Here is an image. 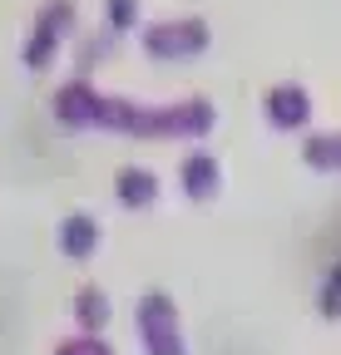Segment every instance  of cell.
Masks as SVG:
<instances>
[{
    "instance_id": "11",
    "label": "cell",
    "mask_w": 341,
    "mask_h": 355,
    "mask_svg": "<svg viewBox=\"0 0 341 355\" xmlns=\"http://www.w3.org/2000/svg\"><path fill=\"white\" fill-rule=\"evenodd\" d=\"M302 153H307L312 168H341V133H331V139H312Z\"/></svg>"
},
{
    "instance_id": "12",
    "label": "cell",
    "mask_w": 341,
    "mask_h": 355,
    "mask_svg": "<svg viewBox=\"0 0 341 355\" xmlns=\"http://www.w3.org/2000/svg\"><path fill=\"white\" fill-rule=\"evenodd\" d=\"M55 355H109V345L99 340V336H74L69 345H60Z\"/></svg>"
},
{
    "instance_id": "3",
    "label": "cell",
    "mask_w": 341,
    "mask_h": 355,
    "mask_svg": "<svg viewBox=\"0 0 341 355\" xmlns=\"http://www.w3.org/2000/svg\"><path fill=\"white\" fill-rule=\"evenodd\" d=\"M208 44V25L203 20H174V25H158L144 35V50L153 60H188Z\"/></svg>"
},
{
    "instance_id": "10",
    "label": "cell",
    "mask_w": 341,
    "mask_h": 355,
    "mask_svg": "<svg viewBox=\"0 0 341 355\" xmlns=\"http://www.w3.org/2000/svg\"><path fill=\"white\" fill-rule=\"evenodd\" d=\"M74 306H79V321H84V331H90V336H99V326H104V311H109V306H104V296H99L94 286H84Z\"/></svg>"
},
{
    "instance_id": "1",
    "label": "cell",
    "mask_w": 341,
    "mask_h": 355,
    "mask_svg": "<svg viewBox=\"0 0 341 355\" xmlns=\"http://www.w3.org/2000/svg\"><path fill=\"white\" fill-rule=\"evenodd\" d=\"M208 128H213V104L188 99L174 109H139L129 133L134 139H203Z\"/></svg>"
},
{
    "instance_id": "13",
    "label": "cell",
    "mask_w": 341,
    "mask_h": 355,
    "mask_svg": "<svg viewBox=\"0 0 341 355\" xmlns=\"http://www.w3.org/2000/svg\"><path fill=\"white\" fill-rule=\"evenodd\" d=\"M134 15H139V0H109V25L114 30H129Z\"/></svg>"
},
{
    "instance_id": "14",
    "label": "cell",
    "mask_w": 341,
    "mask_h": 355,
    "mask_svg": "<svg viewBox=\"0 0 341 355\" xmlns=\"http://www.w3.org/2000/svg\"><path fill=\"white\" fill-rule=\"evenodd\" d=\"M322 311H326V316H341V266L331 272V282L322 291Z\"/></svg>"
},
{
    "instance_id": "2",
    "label": "cell",
    "mask_w": 341,
    "mask_h": 355,
    "mask_svg": "<svg viewBox=\"0 0 341 355\" xmlns=\"http://www.w3.org/2000/svg\"><path fill=\"white\" fill-rule=\"evenodd\" d=\"M139 331H144V350L149 355H183V336H178V311L163 291H149L139 301Z\"/></svg>"
},
{
    "instance_id": "5",
    "label": "cell",
    "mask_w": 341,
    "mask_h": 355,
    "mask_svg": "<svg viewBox=\"0 0 341 355\" xmlns=\"http://www.w3.org/2000/svg\"><path fill=\"white\" fill-rule=\"evenodd\" d=\"M99 109H104V99L94 94V89H84V84L60 89V104H55L60 123H74V128H84V123H99Z\"/></svg>"
},
{
    "instance_id": "6",
    "label": "cell",
    "mask_w": 341,
    "mask_h": 355,
    "mask_svg": "<svg viewBox=\"0 0 341 355\" xmlns=\"http://www.w3.org/2000/svg\"><path fill=\"white\" fill-rule=\"evenodd\" d=\"M312 114V99H307V89H297V84H282V89H272L267 94V119L277 123V128H297Z\"/></svg>"
},
{
    "instance_id": "8",
    "label": "cell",
    "mask_w": 341,
    "mask_h": 355,
    "mask_svg": "<svg viewBox=\"0 0 341 355\" xmlns=\"http://www.w3.org/2000/svg\"><path fill=\"white\" fill-rule=\"evenodd\" d=\"M183 188H188V198H213V193H218V158L193 153L183 163Z\"/></svg>"
},
{
    "instance_id": "7",
    "label": "cell",
    "mask_w": 341,
    "mask_h": 355,
    "mask_svg": "<svg viewBox=\"0 0 341 355\" xmlns=\"http://www.w3.org/2000/svg\"><path fill=\"white\" fill-rule=\"evenodd\" d=\"M94 247H99V227H94V217L74 212L65 227H60V252H65V257H74V261H84Z\"/></svg>"
},
{
    "instance_id": "9",
    "label": "cell",
    "mask_w": 341,
    "mask_h": 355,
    "mask_svg": "<svg viewBox=\"0 0 341 355\" xmlns=\"http://www.w3.org/2000/svg\"><path fill=\"white\" fill-rule=\"evenodd\" d=\"M119 198L129 202V207H144V202H153V198H158V183H153L144 168H129V173L119 178Z\"/></svg>"
},
{
    "instance_id": "4",
    "label": "cell",
    "mask_w": 341,
    "mask_h": 355,
    "mask_svg": "<svg viewBox=\"0 0 341 355\" xmlns=\"http://www.w3.org/2000/svg\"><path fill=\"white\" fill-rule=\"evenodd\" d=\"M69 20H74L69 0H50V6H45V15L35 20V35H30V44H25V64H30V69H45V64L55 60V50H60Z\"/></svg>"
}]
</instances>
